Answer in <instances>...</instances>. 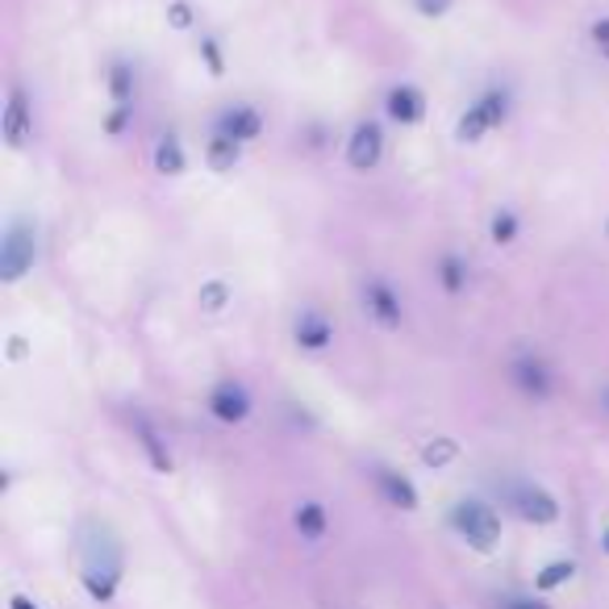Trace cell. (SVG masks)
<instances>
[{
	"instance_id": "cell-26",
	"label": "cell",
	"mask_w": 609,
	"mask_h": 609,
	"mask_svg": "<svg viewBox=\"0 0 609 609\" xmlns=\"http://www.w3.org/2000/svg\"><path fill=\"white\" fill-rule=\"evenodd\" d=\"M414 4H418L422 18H443V13H451L455 0H414Z\"/></svg>"
},
{
	"instance_id": "cell-6",
	"label": "cell",
	"mask_w": 609,
	"mask_h": 609,
	"mask_svg": "<svg viewBox=\"0 0 609 609\" xmlns=\"http://www.w3.org/2000/svg\"><path fill=\"white\" fill-rule=\"evenodd\" d=\"M509 380L518 384L522 397L547 400L556 393V367L547 364L542 355H535V351H526V355H518V359L509 364Z\"/></svg>"
},
{
	"instance_id": "cell-16",
	"label": "cell",
	"mask_w": 609,
	"mask_h": 609,
	"mask_svg": "<svg viewBox=\"0 0 609 609\" xmlns=\"http://www.w3.org/2000/svg\"><path fill=\"white\" fill-rule=\"evenodd\" d=\"M293 526L305 542H317L326 535V505L322 501H301L293 509Z\"/></svg>"
},
{
	"instance_id": "cell-29",
	"label": "cell",
	"mask_w": 609,
	"mask_h": 609,
	"mask_svg": "<svg viewBox=\"0 0 609 609\" xmlns=\"http://www.w3.org/2000/svg\"><path fill=\"white\" fill-rule=\"evenodd\" d=\"M189 18H192L189 4H184V0H175V4H172V26H175V30H184V26H189Z\"/></svg>"
},
{
	"instance_id": "cell-31",
	"label": "cell",
	"mask_w": 609,
	"mask_h": 609,
	"mask_svg": "<svg viewBox=\"0 0 609 609\" xmlns=\"http://www.w3.org/2000/svg\"><path fill=\"white\" fill-rule=\"evenodd\" d=\"M601 551H606V556H609V526H606V530H601Z\"/></svg>"
},
{
	"instance_id": "cell-19",
	"label": "cell",
	"mask_w": 609,
	"mask_h": 609,
	"mask_svg": "<svg viewBox=\"0 0 609 609\" xmlns=\"http://www.w3.org/2000/svg\"><path fill=\"white\" fill-rule=\"evenodd\" d=\"M238 159H243V146L230 139H217V134H213L210 146H205V163H210L213 172H234Z\"/></svg>"
},
{
	"instance_id": "cell-3",
	"label": "cell",
	"mask_w": 609,
	"mask_h": 609,
	"mask_svg": "<svg viewBox=\"0 0 609 609\" xmlns=\"http://www.w3.org/2000/svg\"><path fill=\"white\" fill-rule=\"evenodd\" d=\"M509 109H514V97H509V88H488V92H480V97H476V101H471V105L464 109V113H459V122H455V139L464 142V146L480 142L488 134V130L505 125Z\"/></svg>"
},
{
	"instance_id": "cell-5",
	"label": "cell",
	"mask_w": 609,
	"mask_h": 609,
	"mask_svg": "<svg viewBox=\"0 0 609 609\" xmlns=\"http://www.w3.org/2000/svg\"><path fill=\"white\" fill-rule=\"evenodd\" d=\"M0 134H4V146H9V151H26V142L34 139V109H30V97H26L21 84H9Z\"/></svg>"
},
{
	"instance_id": "cell-4",
	"label": "cell",
	"mask_w": 609,
	"mask_h": 609,
	"mask_svg": "<svg viewBox=\"0 0 609 609\" xmlns=\"http://www.w3.org/2000/svg\"><path fill=\"white\" fill-rule=\"evenodd\" d=\"M34 260H38V230L34 222L26 217H13L4 226V238H0V280L4 284H18L34 272Z\"/></svg>"
},
{
	"instance_id": "cell-30",
	"label": "cell",
	"mask_w": 609,
	"mask_h": 609,
	"mask_svg": "<svg viewBox=\"0 0 609 609\" xmlns=\"http://www.w3.org/2000/svg\"><path fill=\"white\" fill-rule=\"evenodd\" d=\"M9 609H38V606L30 601V597H21V592H13V597H9Z\"/></svg>"
},
{
	"instance_id": "cell-1",
	"label": "cell",
	"mask_w": 609,
	"mask_h": 609,
	"mask_svg": "<svg viewBox=\"0 0 609 609\" xmlns=\"http://www.w3.org/2000/svg\"><path fill=\"white\" fill-rule=\"evenodd\" d=\"M80 564H84V589L92 601L109 606L118 597L125 572V556H122V539L109 530L105 522H84V539H80Z\"/></svg>"
},
{
	"instance_id": "cell-12",
	"label": "cell",
	"mask_w": 609,
	"mask_h": 609,
	"mask_svg": "<svg viewBox=\"0 0 609 609\" xmlns=\"http://www.w3.org/2000/svg\"><path fill=\"white\" fill-rule=\"evenodd\" d=\"M384 113H388L397 125H418L422 118H426V97H422V88L393 84L388 88V97H384Z\"/></svg>"
},
{
	"instance_id": "cell-17",
	"label": "cell",
	"mask_w": 609,
	"mask_h": 609,
	"mask_svg": "<svg viewBox=\"0 0 609 609\" xmlns=\"http://www.w3.org/2000/svg\"><path fill=\"white\" fill-rule=\"evenodd\" d=\"M155 172L159 175H184V168H189V155H184V146H180V139L175 134H163V139L155 142Z\"/></svg>"
},
{
	"instance_id": "cell-9",
	"label": "cell",
	"mask_w": 609,
	"mask_h": 609,
	"mask_svg": "<svg viewBox=\"0 0 609 609\" xmlns=\"http://www.w3.org/2000/svg\"><path fill=\"white\" fill-rule=\"evenodd\" d=\"M251 409H255V400L246 393L243 380H222L210 388V414L217 422H226V426H238V422L251 418Z\"/></svg>"
},
{
	"instance_id": "cell-28",
	"label": "cell",
	"mask_w": 609,
	"mask_h": 609,
	"mask_svg": "<svg viewBox=\"0 0 609 609\" xmlns=\"http://www.w3.org/2000/svg\"><path fill=\"white\" fill-rule=\"evenodd\" d=\"M501 609H551L547 601H539V597H522V592H514V597H505Z\"/></svg>"
},
{
	"instance_id": "cell-25",
	"label": "cell",
	"mask_w": 609,
	"mask_h": 609,
	"mask_svg": "<svg viewBox=\"0 0 609 609\" xmlns=\"http://www.w3.org/2000/svg\"><path fill=\"white\" fill-rule=\"evenodd\" d=\"M589 38H592V47L601 54H609V18H597L589 26Z\"/></svg>"
},
{
	"instance_id": "cell-8",
	"label": "cell",
	"mask_w": 609,
	"mask_h": 609,
	"mask_svg": "<svg viewBox=\"0 0 609 609\" xmlns=\"http://www.w3.org/2000/svg\"><path fill=\"white\" fill-rule=\"evenodd\" d=\"M213 134H217V139L238 142V146H246V142H255L263 134V113L255 105H246V101H238V105H226L222 113H217V122H213Z\"/></svg>"
},
{
	"instance_id": "cell-2",
	"label": "cell",
	"mask_w": 609,
	"mask_h": 609,
	"mask_svg": "<svg viewBox=\"0 0 609 609\" xmlns=\"http://www.w3.org/2000/svg\"><path fill=\"white\" fill-rule=\"evenodd\" d=\"M451 530L480 556L497 551V542H501V518L480 497H464V501L451 505Z\"/></svg>"
},
{
	"instance_id": "cell-20",
	"label": "cell",
	"mask_w": 609,
	"mask_h": 609,
	"mask_svg": "<svg viewBox=\"0 0 609 609\" xmlns=\"http://www.w3.org/2000/svg\"><path fill=\"white\" fill-rule=\"evenodd\" d=\"M109 97H113L118 109H134V71H130V63H113V71H109Z\"/></svg>"
},
{
	"instance_id": "cell-22",
	"label": "cell",
	"mask_w": 609,
	"mask_h": 609,
	"mask_svg": "<svg viewBox=\"0 0 609 609\" xmlns=\"http://www.w3.org/2000/svg\"><path fill=\"white\" fill-rule=\"evenodd\" d=\"M518 234H522L518 213H514V210H497V213H493V222H488V238H493V243L509 246V243H518Z\"/></svg>"
},
{
	"instance_id": "cell-27",
	"label": "cell",
	"mask_w": 609,
	"mask_h": 609,
	"mask_svg": "<svg viewBox=\"0 0 609 609\" xmlns=\"http://www.w3.org/2000/svg\"><path fill=\"white\" fill-rule=\"evenodd\" d=\"M201 54H205V63H210V75H222V71H226L222 54H217V47H213V38H201Z\"/></svg>"
},
{
	"instance_id": "cell-15",
	"label": "cell",
	"mask_w": 609,
	"mask_h": 609,
	"mask_svg": "<svg viewBox=\"0 0 609 609\" xmlns=\"http://www.w3.org/2000/svg\"><path fill=\"white\" fill-rule=\"evenodd\" d=\"M134 435H139V447L146 451L151 468H155V471H172V451L159 443V430L146 418H142V414H134Z\"/></svg>"
},
{
	"instance_id": "cell-23",
	"label": "cell",
	"mask_w": 609,
	"mask_h": 609,
	"mask_svg": "<svg viewBox=\"0 0 609 609\" xmlns=\"http://www.w3.org/2000/svg\"><path fill=\"white\" fill-rule=\"evenodd\" d=\"M572 576H576V559H551V564L535 576V589L551 592V589H559V585H568Z\"/></svg>"
},
{
	"instance_id": "cell-32",
	"label": "cell",
	"mask_w": 609,
	"mask_h": 609,
	"mask_svg": "<svg viewBox=\"0 0 609 609\" xmlns=\"http://www.w3.org/2000/svg\"><path fill=\"white\" fill-rule=\"evenodd\" d=\"M601 400H606V405H609V388H606V397H601Z\"/></svg>"
},
{
	"instance_id": "cell-18",
	"label": "cell",
	"mask_w": 609,
	"mask_h": 609,
	"mask_svg": "<svg viewBox=\"0 0 609 609\" xmlns=\"http://www.w3.org/2000/svg\"><path fill=\"white\" fill-rule=\"evenodd\" d=\"M438 284H443V293L459 296L468 288V260H459V255H443L438 260Z\"/></svg>"
},
{
	"instance_id": "cell-24",
	"label": "cell",
	"mask_w": 609,
	"mask_h": 609,
	"mask_svg": "<svg viewBox=\"0 0 609 609\" xmlns=\"http://www.w3.org/2000/svg\"><path fill=\"white\" fill-rule=\"evenodd\" d=\"M201 305H205L210 314H222V309L230 305V288L222 284V280H210V284L201 288Z\"/></svg>"
},
{
	"instance_id": "cell-11",
	"label": "cell",
	"mask_w": 609,
	"mask_h": 609,
	"mask_svg": "<svg viewBox=\"0 0 609 609\" xmlns=\"http://www.w3.org/2000/svg\"><path fill=\"white\" fill-rule=\"evenodd\" d=\"M364 305H367V314L376 317V326H384V331H397L400 322H405L400 293L388 284V280H367L364 284Z\"/></svg>"
},
{
	"instance_id": "cell-13",
	"label": "cell",
	"mask_w": 609,
	"mask_h": 609,
	"mask_svg": "<svg viewBox=\"0 0 609 609\" xmlns=\"http://www.w3.org/2000/svg\"><path fill=\"white\" fill-rule=\"evenodd\" d=\"M372 480H376V488H380V497L393 509H405V514H414L422 505V497H418V488H414V480L409 476H400V471H393V468H376L372 471Z\"/></svg>"
},
{
	"instance_id": "cell-7",
	"label": "cell",
	"mask_w": 609,
	"mask_h": 609,
	"mask_svg": "<svg viewBox=\"0 0 609 609\" xmlns=\"http://www.w3.org/2000/svg\"><path fill=\"white\" fill-rule=\"evenodd\" d=\"M509 505L518 509V518L530 526H551L559 522V501L535 480H522V485L509 488Z\"/></svg>"
},
{
	"instance_id": "cell-14",
	"label": "cell",
	"mask_w": 609,
	"mask_h": 609,
	"mask_svg": "<svg viewBox=\"0 0 609 609\" xmlns=\"http://www.w3.org/2000/svg\"><path fill=\"white\" fill-rule=\"evenodd\" d=\"M293 338L301 351H326L334 343V322L322 309H305V314L296 317Z\"/></svg>"
},
{
	"instance_id": "cell-21",
	"label": "cell",
	"mask_w": 609,
	"mask_h": 609,
	"mask_svg": "<svg viewBox=\"0 0 609 609\" xmlns=\"http://www.w3.org/2000/svg\"><path fill=\"white\" fill-rule=\"evenodd\" d=\"M455 455H459V443L447 438V435H435V438H426V447H422V464H426V468H435V471H443Z\"/></svg>"
},
{
	"instance_id": "cell-10",
	"label": "cell",
	"mask_w": 609,
	"mask_h": 609,
	"mask_svg": "<svg viewBox=\"0 0 609 609\" xmlns=\"http://www.w3.org/2000/svg\"><path fill=\"white\" fill-rule=\"evenodd\" d=\"M384 159V130L380 122H359L347 139V163L355 172H376Z\"/></svg>"
}]
</instances>
